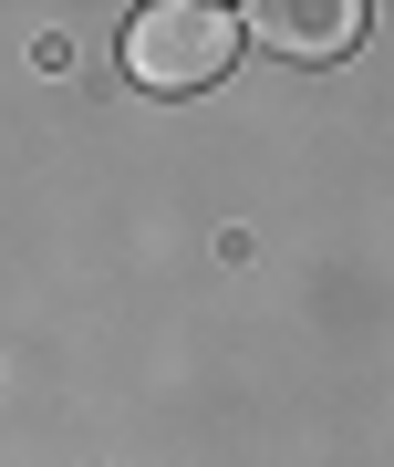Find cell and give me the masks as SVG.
Returning <instances> with one entry per match:
<instances>
[{
	"label": "cell",
	"mask_w": 394,
	"mask_h": 467,
	"mask_svg": "<svg viewBox=\"0 0 394 467\" xmlns=\"http://www.w3.org/2000/svg\"><path fill=\"white\" fill-rule=\"evenodd\" d=\"M239 42H249L239 11H218V0H156V11L125 21V73L156 94H197L239 63Z\"/></svg>",
	"instance_id": "cell-1"
},
{
	"label": "cell",
	"mask_w": 394,
	"mask_h": 467,
	"mask_svg": "<svg viewBox=\"0 0 394 467\" xmlns=\"http://www.w3.org/2000/svg\"><path fill=\"white\" fill-rule=\"evenodd\" d=\"M363 21L374 11H353V0H260V11H239V32H260L270 52H291V63H343L363 42Z\"/></svg>",
	"instance_id": "cell-2"
}]
</instances>
